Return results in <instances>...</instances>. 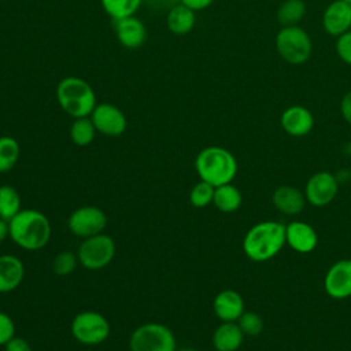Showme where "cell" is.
<instances>
[{"label":"cell","mask_w":351,"mask_h":351,"mask_svg":"<svg viewBox=\"0 0 351 351\" xmlns=\"http://www.w3.org/2000/svg\"><path fill=\"white\" fill-rule=\"evenodd\" d=\"M165 1H169V3H173V4H177V3H180V0H165Z\"/></svg>","instance_id":"74e56055"},{"label":"cell","mask_w":351,"mask_h":351,"mask_svg":"<svg viewBox=\"0 0 351 351\" xmlns=\"http://www.w3.org/2000/svg\"><path fill=\"white\" fill-rule=\"evenodd\" d=\"M21 154L19 143L11 136L0 137V173L10 171L18 162Z\"/></svg>","instance_id":"4316f807"},{"label":"cell","mask_w":351,"mask_h":351,"mask_svg":"<svg viewBox=\"0 0 351 351\" xmlns=\"http://www.w3.org/2000/svg\"><path fill=\"white\" fill-rule=\"evenodd\" d=\"M214 314L222 322H236L244 310L243 296L234 289H223L217 293L213 302Z\"/></svg>","instance_id":"e0dca14e"},{"label":"cell","mask_w":351,"mask_h":351,"mask_svg":"<svg viewBox=\"0 0 351 351\" xmlns=\"http://www.w3.org/2000/svg\"><path fill=\"white\" fill-rule=\"evenodd\" d=\"M195 169L202 181L219 186L233 181L237 174V160L229 149L210 145L196 155Z\"/></svg>","instance_id":"3957f363"},{"label":"cell","mask_w":351,"mask_h":351,"mask_svg":"<svg viewBox=\"0 0 351 351\" xmlns=\"http://www.w3.org/2000/svg\"><path fill=\"white\" fill-rule=\"evenodd\" d=\"M78 263L77 254L71 251H62L56 254L52 261V271L56 276H69L75 270Z\"/></svg>","instance_id":"f1b7e54d"},{"label":"cell","mask_w":351,"mask_h":351,"mask_svg":"<svg viewBox=\"0 0 351 351\" xmlns=\"http://www.w3.org/2000/svg\"><path fill=\"white\" fill-rule=\"evenodd\" d=\"M324 289L332 299L351 296V259H340L326 270Z\"/></svg>","instance_id":"7c38bea8"},{"label":"cell","mask_w":351,"mask_h":351,"mask_svg":"<svg viewBox=\"0 0 351 351\" xmlns=\"http://www.w3.org/2000/svg\"><path fill=\"white\" fill-rule=\"evenodd\" d=\"M129 348L130 351H176V337L166 325L147 322L132 332Z\"/></svg>","instance_id":"8992f818"},{"label":"cell","mask_w":351,"mask_h":351,"mask_svg":"<svg viewBox=\"0 0 351 351\" xmlns=\"http://www.w3.org/2000/svg\"><path fill=\"white\" fill-rule=\"evenodd\" d=\"M8 236V222L0 218V243Z\"/></svg>","instance_id":"d590c367"},{"label":"cell","mask_w":351,"mask_h":351,"mask_svg":"<svg viewBox=\"0 0 351 351\" xmlns=\"http://www.w3.org/2000/svg\"><path fill=\"white\" fill-rule=\"evenodd\" d=\"M336 53L346 64L351 66V30L337 37Z\"/></svg>","instance_id":"4dcf8cb0"},{"label":"cell","mask_w":351,"mask_h":351,"mask_svg":"<svg viewBox=\"0 0 351 351\" xmlns=\"http://www.w3.org/2000/svg\"><path fill=\"white\" fill-rule=\"evenodd\" d=\"M285 241L293 251L308 254L315 250L318 234L310 223L304 221H292L285 225Z\"/></svg>","instance_id":"9a60e30c"},{"label":"cell","mask_w":351,"mask_h":351,"mask_svg":"<svg viewBox=\"0 0 351 351\" xmlns=\"http://www.w3.org/2000/svg\"><path fill=\"white\" fill-rule=\"evenodd\" d=\"M176 351H197V350L191 348V347H185V348H180V350H177V348H176Z\"/></svg>","instance_id":"8d00e7d4"},{"label":"cell","mask_w":351,"mask_h":351,"mask_svg":"<svg viewBox=\"0 0 351 351\" xmlns=\"http://www.w3.org/2000/svg\"><path fill=\"white\" fill-rule=\"evenodd\" d=\"M55 96L59 107L73 119L89 117L97 104L93 88L75 75L62 78L56 85Z\"/></svg>","instance_id":"277c9868"},{"label":"cell","mask_w":351,"mask_h":351,"mask_svg":"<svg viewBox=\"0 0 351 351\" xmlns=\"http://www.w3.org/2000/svg\"><path fill=\"white\" fill-rule=\"evenodd\" d=\"M5 351H32L29 341L23 337L14 336L4 344Z\"/></svg>","instance_id":"d6a6232c"},{"label":"cell","mask_w":351,"mask_h":351,"mask_svg":"<svg viewBox=\"0 0 351 351\" xmlns=\"http://www.w3.org/2000/svg\"><path fill=\"white\" fill-rule=\"evenodd\" d=\"M322 26L336 38L351 30V4L344 0L332 1L322 14Z\"/></svg>","instance_id":"5bb4252c"},{"label":"cell","mask_w":351,"mask_h":351,"mask_svg":"<svg viewBox=\"0 0 351 351\" xmlns=\"http://www.w3.org/2000/svg\"><path fill=\"white\" fill-rule=\"evenodd\" d=\"M243 203L241 192L237 186H234L232 182L223 184L219 186H215L214 191V199L213 204L222 213H234L240 208Z\"/></svg>","instance_id":"7402d4cb"},{"label":"cell","mask_w":351,"mask_h":351,"mask_svg":"<svg viewBox=\"0 0 351 351\" xmlns=\"http://www.w3.org/2000/svg\"><path fill=\"white\" fill-rule=\"evenodd\" d=\"M236 322L244 336H258L263 330V319L255 311H244Z\"/></svg>","instance_id":"f546056e"},{"label":"cell","mask_w":351,"mask_h":351,"mask_svg":"<svg viewBox=\"0 0 351 351\" xmlns=\"http://www.w3.org/2000/svg\"><path fill=\"white\" fill-rule=\"evenodd\" d=\"M96 133L97 130L89 117L74 118L73 123L70 125V138L78 147L89 145L93 141Z\"/></svg>","instance_id":"cb8c5ba5"},{"label":"cell","mask_w":351,"mask_h":351,"mask_svg":"<svg viewBox=\"0 0 351 351\" xmlns=\"http://www.w3.org/2000/svg\"><path fill=\"white\" fill-rule=\"evenodd\" d=\"M344 1H347V3H350V4H351V0H344Z\"/></svg>","instance_id":"f35d334b"},{"label":"cell","mask_w":351,"mask_h":351,"mask_svg":"<svg viewBox=\"0 0 351 351\" xmlns=\"http://www.w3.org/2000/svg\"><path fill=\"white\" fill-rule=\"evenodd\" d=\"M340 112L344 121L351 125V90H348L340 101Z\"/></svg>","instance_id":"836d02e7"},{"label":"cell","mask_w":351,"mask_h":351,"mask_svg":"<svg viewBox=\"0 0 351 351\" xmlns=\"http://www.w3.org/2000/svg\"><path fill=\"white\" fill-rule=\"evenodd\" d=\"M106 225L107 217L104 211L96 206L78 207L70 214L67 219L70 232L81 239L103 233Z\"/></svg>","instance_id":"9c48e42d"},{"label":"cell","mask_w":351,"mask_h":351,"mask_svg":"<svg viewBox=\"0 0 351 351\" xmlns=\"http://www.w3.org/2000/svg\"><path fill=\"white\" fill-rule=\"evenodd\" d=\"M89 118L99 133L110 137L121 136L128 126L123 111L111 103H97Z\"/></svg>","instance_id":"8fae6325"},{"label":"cell","mask_w":351,"mask_h":351,"mask_svg":"<svg viewBox=\"0 0 351 351\" xmlns=\"http://www.w3.org/2000/svg\"><path fill=\"white\" fill-rule=\"evenodd\" d=\"M21 196L11 185L0 186V218L10 221L21 211Z\"/></svg>","instance_id":"484cf974"},{"label":"cell","mask_w":351,"mask_h":351,"mask_svg":"<svg viewBox=\"0 0 351 351\" xmlns=\"http://www.w3.org/2000/svg\"><path fill=\"white\" fill-rule=\"evenodd\" d=\"M115 36L119 44L128 49L143 47L147 40V27L136 15L114 21Z\"/></svg>","instance_id":"2e32d148"},{"label":"cell","mask_w":351,"mask_h":351,"mask_svg":"<svg viewBox=\"0 0 351 351\" xmlns=\"http://www.w3.org/2000/svg\"><path fill=\"white\" fill-rule=\"evenodd\" d=\"M285 244V225L277 221H262L247 230L241 245L248 259L266 262L273 259Z\"/></svg>","instance_id":"7a4b0ae2"},{"label":"cell","mask_w":351,"mask_h":351,"mask_svg":"<svg viewBox=\"0 0 351 351\" xmlns=\"http://www.w3.org/2000/svg\"><path fill=\"white\" fill-rule=\"evenodd\" d=\"M304 15L306 4L303 0H284L276 12V18L281 27L299 25Z\"/></svg>","instance_id":"603a6c76"},{"label":"cell","mask_w":351,"mask_h":351,"mask_svg":"<svg viewBox=\"0 0 351 351\" xmlns=\"http://www.w3.org/2000/svg\"><path fill=\"white\" fill-rule=\"evenodd\" d=\"M8 236L22 250L38 251L51 239L49 219L34 208L21 210L8 221Z\"/></svg>","instance_id":"6da1fadb"},{"label":"cell","mask_w":351,"mask_h":351,"mask_svg":"<svg viewBox=\"0 0 351 351\" xmlns=\"http://www.w3.org/2000/svg\"><path fill=\"white\" fill-rule=\"evenodd\" d=\"M141 3L143 0H100L104 12L112 21L136 15L141 7Z\"/></svg>","instance_id":"d4e9b609"},{"label":"cell","mask_w":351,"mask_h":351,"mask_svg":"<svg viewBox=\"0 0 351 351\" xmlns=\"http://www.w3.org/2000/svg\"><path fill=\"white\" fill-rule=\"evenodd\" d=\"M25 276V266L19 258L11 254L0 255V293L16 289Z\"/></svg>","instance_id":"d6986e66"},{"label":"cell","mask_w":351,"mask_h":351,"mask_svg":"<svg viewBox=\"0 0 351 351\" xmlns=\"http://www.w3.org/2000/svg\"><path fill=\"white\" fill-rule=\"evenodd\" d=\"M70 330L73 337L85 346H96L107 340L111 328L107 318L97 311H81L74 315Z\"/></svg>","instance_id":"52a82bcc"},{"label":"cell","mask_w":351,"mask_h":351,"mask_svg":"<svg viewBox=\"0 0 351 351\" xmlns=\"http://www.w3.org/2000/svg\"><path fill=\"white\" fill-rule=\"evenodd\" d=\"M274 45L280 58L289 64L307 62L313 52L311 38L299 25L281 27L276 36Z\"/></svg>","instance_id":"5b68a950"},{"label":"cell","mask_w":351,"mask_h":351,"mask_svg":"<svg viewBox=\"0 0 351 351\" xmlns=\"http://www.w3.org/2000/svg\"><path fill=\"white\" fill-rule=\"evenodd\" d=\"M214 191H215V186H213L211 184L200 180L197 184L193 185V188L189 192L191 204L196 208L207 207L208 204L213 203Z\"/></svg>","instance_id":"83f0119b"},{"label":"cell","mask_w":351,"mask_h":351,"mask_svg":"<svg viewBox=\"0 0 351 351\" xmlns=\"http://www.w3.org/2000/svg\"><path fill=\"white\" fill-rule=\"evenodd\" d=\"M196 25V14L186 5L177 3L166 15V26L176 36H185L192 32Z\"/></svg>","instance_id":"44dd1931"},{"label":"cell","mask_w":351,"mask_h":351,"mask_svg":"<svg viewBox=\"0 0 351 351\" xmlns=\"http://www.w3.org/2000/svg\"><path fill=\"white\" fill-rule=\"evenodd\" d=\"M180 3L196 12V11H202V10H206L207 7H210L214 3V0H180Z\"/></svg>","instance_id":"e575fe53"},{"label":"cell","mask_w":351,"mask_h":351,"mask_svg":"<svg viewBox=\"0 0 351 351\" xmlns=\"http://www.w3.org/2000/svg\"><path fill=\"white\" fill-rule=\"evenodd\" d=\"M339 180L329 171H318L313 174L304 186L306 200L314 207H325L330 204L339 192Z\"/></svg>","instance_id":"30bf717a"},{"label":"cell","mask_w":351,"mask_h":351,"mask_svg":"<svg viewBox=\"0 0 351 351\" xmlns=\"http://www.w3.org/2000/svg\"><path fill=\"white\" fill-rule=\"evenodd\" d=\"M14 336H15V324L12 318L4 311H0V346H4Z\"/></svg>","instance_id":"1f68e13d"},{"label":"cell","mask_w":351,"mask_h":351,"mask_svg":"<svg viewBox=\"0 0 351 351\" xmlns=\"http://www.w3.org/2000/svg\"><path fill=\"white\" fill-rule=\"evenodd\" d=\"M273 206L285 215H296L303 211L307 200L304 192L292 185H280L271 195Z\"/></svg>","instance_id":"ac0fdd59"},{"label":"cell","mask_w":351,"mask_h":351,"mask_svg":"<svg viewBox=\"0 0 351 351\" xmlns=\"http://www.w3.org/2000/svg\"><path fill=\"white\" fill-rule=\"evenodd\" d=\"M280 125L287 134L292 137H303L311 132L314 126V117L307 107L295 104L282 111Z\"/></svg>","instance_id":"4fadbf2b"},{"label":"cell","mask_w":351,"mask_h":351,"mask_svg":"<svg viewBox=\"0 0 351 351\" xmlns=\"http://www.w3.org/2000/svg\"><path fill=\"white\" fill-rule=\"evenodd\" d=\"M350 148H351V141H350Z\"/></svg>","instance_id":"ab89813d"},{"label":"cell","mask_w":351,"mask_h":351,"mask_svg":"<svg viewBox=\"0 0 351 351\" xmlns=\"http://www.w3.org/2000/svg\"><path fill=\"white\" fill-rule=\"evenodd\" d=\"M244 341V333L237 322H222L213 333V347L217 351H237Z\"/></svg>","instance_id":"ffe728a7"},{"label":"cell","mask_w":351,"mask_h":351,"mask_svg":"<svg viewBox=\"0 0 351 351\" xmlns=\"http://www.w3.org/2000/svg\"><path fill=\"white\" fill-rule=\"evenodd\" d=\"M77 256L78 262L85 269L100 270L114 259L115 241L104 233L82 239V243L77 250Z\"/></svg>","instance_id":"ba28073f"}]
</instances>
